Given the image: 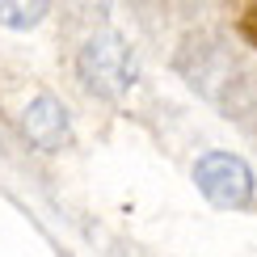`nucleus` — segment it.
<instances>
[{
    "label": "nucleus",
    "instance_id": "f257e3e1",
    "mask_svg": "<svg viewBox=\"0 0 257 257\" xmlns=\"http://www.w3.org/2000/svg\"><path fill=\"white\" fill-rule=\"evenodd\" d=\"M80 76L93 93L101 97H122L135 80V63H131V47L122 34L101 30L80 47Z\"/></svg>",
    "mask_w": 257,
    "mask_h": 257
},
{
    "label": "nucleus",
    "instance_id": "f03ea898",
    "mask_svg": "<svg viewBox=\"0 0 257 257\" xmlns=\"http://www.w3.org/2000/svg\"><path fill=\"white\" fill-rule=\"evenodd\" d=\"M194 181L202 198L219 211H240L253 202V169L232 152H207L194 165Z\"/></svg>",
    "mask_w": 257,
    "mask_h": 257
},
{
    "label": "nucleus",
    "instance_id": "7ed1b4c3",
    "mask_svg": "<svg viewBox=\"0 0 257 257\" xmlns=\"http://www.w3.org/2000/svg\"><path fill=\"white\" fill-rule=\"evenodd\" d=\"M21 126H26L30 144H38L42 152H59L63 144L72 139V126H68V110H63L59 97H51V93H42L26 105V114H21Z\"/></svg>",
    "mask_w": 257,
    "mask_h": 257
},
{
    "label": "nucleus",
    "instance_id": "20e7f679",
    "mask_svg": "<svg viewBox=\"0 0 257 257\" xmlns=\"http://www.w3.org/2000/svg\"><path fill=\"white\" fill-rule=\"evenodd\" d=\"M42 13H47V5H5V0H0V21H5V26H38L42 21Z\"/></svg>",
    "mask_w": 257,
    "mask_h": 257
},
{
    "label": "nucleus",
    "instance_id": "39448f33",
    "mask_svg": "<svg viewBox=\"0 0 257 257\" xmlns=\"http://www.w3.org/2000/svg\"><path fill=\"white\" fill-rule=\"evenodd\" d=\"M244 34H249V38L257 42V9H253V13H249V17H244Z\"/></svg>",
    "mask_w": 257,
    "mask_h": 257
}]
</instances>
